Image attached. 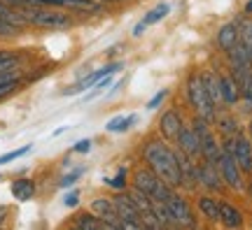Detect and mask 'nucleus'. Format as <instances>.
Masks as SVG:
<instances>
[{"label": "nucleus", "mask_w": 252, "mask_h": 230, "mask_svg": "<svg viewBox=\"0 0 252 230\" xmlns=\"http://www.w3.org/2000/svg\"><path fill=\"white\" fill-rule=\"evenodd\" d=\"M143 156L147 165L157 177L166 181L168 186H180V165H178V153L161 140H152L145 144Z\"/></svg>", "instance_id": "nucleus-1"}, {"label": "nucleus", "mask_w": 252, "mask_h": 230, "mask_svg": "<svg viewBox=\"0 0 252 230\" xmlns=\"http://www.w3.org/2000/svg\"><path fill=\"white\" fill-rule=\"evenodd\" d=\"M187 98H189V105L196 109V114L201 119H206L208 124H213L217 119L215 114V102H213V98L208 96L206 91V84L201 79V75H191L187 81Z\"/></svg>", "instance_id": "nucleus-2"}, {"label": "nucleus", "mask_w": 252, "mask_h": 230, "mask_svg": "<svg viewBox=\"0 0 252 230\" xmlns=\"http://www.w3.org/2000/svg\"><path fill=\"white\" fill-rule=\"evenodd\" d=\"M19 12L26 17L28 24L40 28H49V30H61V28H70L72 19L63 12H52V9H40V7H19Z\"/></svg>", "instance_id": "nucleus-3"}, {"label": "nucleus", "mask_w": 252, "mask_h": 230, "mask_svg": "<svg viewBox=\"0 0 252 230\" xmlns=\"http://www.w3.org/2000/svg\"><path fill=\"white\" fill-rule=\"evenodd\" d=\"M191 130H194V133H196V137H198L201 158L208 160V163H213V165H217L220 153H222V147H220V144H217V140L213 137L210 128H208V121H206V119H201V116H196V119H194V124H191Z\"/></svg>", "instance_id": "nucleus-4"}, {"label": "nucleus", "mask_w": 252, "mask_h": 230, "mask_svg": "<svg viewBox=\"0 0 252 230\" xmlns=\"http://www.w3.org/2000/svg\"><path fill=\"white\" fill-rule=\"evenodd\" d=\"M163 204H166V209H168V216H171L173 226H185V228H194V226H196V216L191 212L189 203L185 198H180L175 191L168 193V198H166Z\"/></svg>", "instance_id": "nucleus-5"}, {"label": "nucleus", "mask_w": 252, "mask_h": 230, "mask_svg": "<svg viewBox=\"0 0 252 230\" xmlns=\"http://www.w3.org/2000/svg\"><path fill=\"white\" fill-rule=\"evenodd\" d=\"M217 168H220V175L224 179V184L229 188H234V191H243L245 184H243V172L238 168V163H236L234 153L222 147V153H220V160H217Z\"/></svg>", "instance_id": "nucleus-6"}, {"label": "nucleus", "mask_w": 252, "mask_h": 230, "mask_svg": "<svg viewBox=\"0 0 252 230\" xmlns=\"http://www.w3.org/2000/svg\"><path fill=\"white\" fill-rule=\"evenodd\" d=\"M115 203V209L119 214V221H122V230H138V228H145L143 219H140V212L138 207L131 203V198L124 193H119L112 198Z\"/></svg>", "instance_id": "nucleus-7"}, {"label": "nucleus", "mask_w": 252, "mask_h": 230, "mask_svg": "<svg viewBox=\"0 0 252 230\" xmlns=\"http://www.w3.org/2000/svg\"><path fill=\"white\" fill-rule=\"evenodd\" d=\"M224 147L234 153V158H236V163H238L241 172L252 175V142L238 133V135H234V137H229V140L224 142Z\"/></svg>", "instance_id": "nucleus-8"}, {"label": "nucleus", "mask_w": 252, "mask_h": 230, "mask_svg": "<svg viewBox=\"0 0 252 230\" xmlns=\"http://www.w3.org/2000/svg\"><path fill=\"white\" fill-rule=\"evenodd\" d=\"M196 179L201 186H206L208 191H222L224 188V179L220 175V168L203 160L201 165H196Z\"/></svg>", "instance_id": "nucleus-9"}, {"label": "nucleus", "mask_w": 252, "mask_h": 230, "mask_svg": "<svg viewBox=\"0 0 252 230\" xmlns=\"http://www.w3.org/2000/svg\"><path fill=\"white\" fill-rule=\"evenodd\" d=\"M91 212L96 214V216H100L110 228L122 230V221H119V214H117V209H115V203H112V200H108V198H96V200L91 203Z\"/></svg>", "instance_id": "nucleus-10"}, {"label": "nucleus", "mask_w": 252, "mask_h": 230, "mask_svg": "<svg viewBox=\"0 0 252 230\" xmlns=\"http://www.w3.org/2000/svg\"><path fill=\"white\" fill-rule=\"evenodd\" d=\"M185 128L182 126V116L175 112V109H168V112H163L161 119H159V130L161 135L166 137L168 142H178L180 137V130Z\"/></svg>", "instance_id": "nucleus-11"}, {"label": "nucleus", "mask_w": 252, "mask_h": 230, "mask_svg": "<svg viewBox=\"0 0 252 230\" xmlns=\"http://www.w3.org/2000/svg\"><path fill=\"white\" fill-rule=\"evenodd\" d=\"M119 68H122V63H110V65H105V68H100V70L91 72V75H87L84 79L77 84V86H72V89L65 91V96H75V93H80V91H87L89 86H94L98 79H103L105 75H112V72H117Z\"/></svg>", "instance_id": "nucleus-12"}, {"label": "nucleus", "mask_w": 252, "mask_h": 230, "mask_svg": "<svg viewBox=\"0 0 252 230\" xmlns=\"http://www.w3.org/2000/svg\"><path fill=\"white\" fill-rule=\"evenodd\" d=\"M178 147L185 156H189L191 160H198L201 156V147H198V137L191 128H182L180 130V137H178Z\"/></svg>", "instance_id": "nucleus-13"}, {"label": "nucleus", "mask_w": 252, "mask_h": 230, "mask_svg": "<svg viewBox=\"0 0 252 230\" xmlns=\"http://www.w3.org/2000/svg\"><path fill=\"white\" fill-rule=\"evenodd\" d=\"M159 184H161V179L154 175L150 168H140L138 172H135V179H133V186L138 188V191H143V193H147L150 198L154 195V191L159 188Z\"/></svg>", "instance_id": "nucleus-14"}, {"label": "nucleus", "mask_w": 252, "mask_h": 230, "mask_svg": "<svg viewBox=\"0 0 252 230\" xmlns=\"http://www.w3.org/2000/svg\"><path fill=\"white\" fill-rule=\"evenodd\" d=\"M236 45H238V24L231 21V24H224L217 30V47L222 51H231Z\"/></svg>", "instance_id": "nucleus-15"}, {"label": "nucleus", "mask_w": 252, "mask_h": 230, "mask_svg": "<svg viewBox=\"0 0 252 230\" xmlns=\"http://www.w3.org/2000/svg\"><path fill=\"white\" fill-rule=\"evenodd\" d=\"M220 91H222V102L224 105H236L241 98V89L231 75H220Z\"/></svg>", "instance_id": "nucleus-16"}, {"label": "nucleus", "mask_w": 252, "mask_h": 230, "mask_svg": "<svg viewBox=\"0 0 252 230\" xmlns=\"http://www.w3.org/2000/svg\"><path fill=\"white\" fill-rule=\"evenodd\" d=\"M220 221L224 223L226 228H238V226H243V214L238 212L234 204L220 203Z\"/></svg>", "instance_id": "nucleus-17"}, {"label": "nucleus", "mask_w": 252, "mask_h": 230, "mask_svg": "<svg viewBox=\"0 0 252 230\" xmlns=\"http://www.w3.org/2000/svg\"><path fill=\"white\" fill-rule=\"evenodd\" d=\"M201 79H203V84H206V91H208V96L213 98V102L217 105H224L222 102V91H220V75H215V72H201Z\"/></svg>", "instance_id": "nucleus-18"}, {"label": "nucleus", "mask_w": 252, "mask_h": 230, "mask_svg": "<svg viewBox=\"0 0 252 230\" xmlns=\"http://www.w3.org/2000/svg\"><path fill=\"white\" fill-rule=\"evenodd\" d=\"M12 195L17 198L19 203H26V200H31L35 195V184L31 179H17L12 184Z\"/></svg>", "instance_id": "nucleus-19"}, {"label": "nucleus", "mask_w": 252, "mask_h": 230, "mask_svg": "<svg viewBox=\"0 0 252 230\" xmlns=\"http://www.w3.org/2000/svg\"><path fill=\"white\" fill-rule=\"evenodd\" d=\"M198 212L203 214L208 221H220V203H217L215 198L201 195L198 198Z\"/></svg>", "instance_id": "nucleus-20"}, {"label": "nucleus", "mask_w": 252, "mask_h": 230, "mask_svg": "<svg viewBox=\"0 0 252 230\" xmlns=\"http://www.w3.org/2000/svg\"><path fill=\"white\" fill-rule=\"evenodd\" d=\"M75 226L80 230H105V228H110L108 223L103 221L100 216H96V214H80L77 221H75Z\"/></svg>", "instance_id": "nucleus-21"}, {"label": "nucleus", "mask_w": 252, "mask_h": 230, "mask_svg": "<svg viewBox=\"0 0 252 230\" xmlns=\"http://www.w3.org/2000/svg\"><path fill=\"white\" fill-rule=\"evenodd\" d=\"M238 45L245 49V53L252 58V21L245 19L238 24Z\"/></svg>", "instance_id": "nucleus-22"}, {"label": "nucleus", "mask_w": 252, "mask_h": 230, "mask_svg": "<svg viewBox=\"0 0 252 230\" xmlns=\"http://www.w3.org/2000/svg\"><path fill=\"white\" fill-rule=\"evenodd\" d=\"M168 12H171V5L168 2H161V5H157V7L152 9V12H147L143 19V24L145 26H152V24H159L161 19L168 17Z\"/></svg>", "instance_id": "nucleus-23"}, {"label": "nucleus", "mask_w": 252, "mask_h": 230, "mask_svg": "<svg viewBox=\"0 0 252 230\" xmlns=\"http://www.w3.org/2000/svg\"><path fill=\"white\" fill-rule=\"evenodd\" d=\"M135 124V114H128V116H115L112 121H110L105 128H108L110 133H124V130H128L131 126Z\"/></svg>", "instance_id": "nucleus-24"}, {"label": "nucleus", "mask_w": 252, "mask_h": 230, "mask_svg": "<svg viewBox=\"0 0 252 230\" xmlns=\"http://www.w3.org/2000/svg\"><path fill=\"white\" fill-rule=\"evenodd\" d=\"M31 149H33V147H31V144H26V147H19V149L9 151V153H2V156H0V165H5V163H12L14 158H21V156H26Z\"/></svg>", "instance_id": "nucleus-25"}, {"label": "nucleus", "mask_w": 252, "mask_h": 230, "mask_svg": "<svg viewBox=\"0 0 252 230\" xmlns=\"http://www.w3.org/2000/svg\"><path fill=\"white\" fill-rule=\"evenodd\" d=\"M241 96H243V100H245V107L252 109V72L243 79V84H241Z\"/></svg>", "instance_id": "nucleus-26"}, {"label": "nucleus", "mask_w": 252, "mask_h": 230, "mask_svg": "<svg viewBox=\"0 0 252 230\" xmlns=\"http://www.w3.org/2000/svg\"><path fill=\"white\" fill-rule=\"evenodd\" d=\"M21 33V28L14 26V24H9L5 19H0V37H17Z\"/></svg>", "instance_id": "nucleus-27"}, {"label": "nucleus", "mask_w": 252, "mask_h": 230, "mask_svg": "<svg viewBox=\"0 0 252 230\" xmlns=\"http://www.w3.org/2000/svg\"><path fill=\"white\" fill-rule=\"evenodd\" d=\"M105 184L112 186V188H124V186H126V168H119L117 170V177H115V179H105Z\"/></svg>", "instance_id": "nucleus-28"}, {"label": "nucleus", "mask_w": 252, "mask_h": 230, "mask_svg": "<svg viewBox=\"0 0 252 230\" xmlns=\"http://www.w3.org/2000/svg\"><path fill=\"white\" fill-rule=\"evenodd\" d=\"M82 175H84V168L72 170L70 175H65V177L61 179V188H68V186H72V184H75V181H77V179L82 177Z\"/></svg>", "instance_id": "nucleus-29"}, {"label": "nucleus", "mask_w": 252, "mask_h": 230, "mask_svg": "<svg viewBox=\"0 0 252 230\" xmlns=\"http://www.w3.org/2000/svg\"><path fill=\"white\" fill-rule=\"evenodd\" d=\"M220 128L224 130L226 137H234V135H238V126H236L234 119H222V124H220Z\"/></svg>", "instance_id": "nucleus-30"}, {"label": "nucleus", "mask_w": 252, "mask_h": 230, "mask_svg": "<svg viewBox=\"0 0 252 230\" xmlns=\"http://www.w3.org/2000/svg\"><path fill=\"white\" fill-rule=\"evenodd\" d=\"M65 207H77L80 204V191H70V193L65 195Z\"/></svg>", "instance_id": "nucleus-31"}, {"label": "nucleus", "mask_w": 252, "mask_h": 230, "mask_svg": "<svg viewBox=\"0 0 252 230\" xmlns=\"http://www.w3.org/2000/svg\"><path fill=\"white\" fill-rule=\"evenodd\" d=\"M166 93H168V91H166V89H163V91H159V93H157V96H154L152 100L147 102V109H157V107H159V102H161L163 98H166Z\"/></svg>", "instance_id": "nucleus-32"}, {"label": "nucleus", "mask_w": 252, "mask_h": 230, "mask_svg": "<svg viewBox=\"0 0 252 230\" xmlns=\"http://www.w3.org/2000/svg\"><path fill=\"white\" fill-rule=\"evenodd\" d=\"M89 149H91V140H80L75 144V151H77V153H87Z\"/></svg>", "instance_id": "nucleus-33"}, {"label": "nucleus", "mask_w": 252, "mask_h": 230, "mask_svg": "<svg viewBox=\"0 0 252 230\" xmlns=\"http://www.w3.org/2000/svg\"><path fill=\"white\" fill-rule=\"evenodd\" d=\"M145 28H147V26H145L143 21H140V24H135V28H133V37H140V35H143Z\"/></svg>", "instance_id": "nucleus-34"}, {"label": "nucleus", "mask_w": 252, "mask_h": 230, "mask_svg": "<svg viewBox=\"0 0 252 230\" xmlns=\"http://www.w3.org/2000/svg\"><path fill=\"white\" fill-rule=\"evenodd\" d=\"M5 216H7V207L0 204V226H2V221H5Z\"/></svg>", "instance_id": "nucleus-35"}, {"label": "nucleus", "mask_w": 252, "mask_h": 230, "mask_svg": "<svg viewBox=\"0 0 252 230\" xmlns=\"http://www.w3.org/2000/svg\"><path fill=\"white\" fill-rule=\"evenodd\" d=\"M14 53H9V51H0V63H5L7 58H12Z\"/></svg>", "instance_id": "nucleus-36"}, {"label": "nucleus", "mask_w": 252, "mask_h": 230, "mask_svg": "<svg viewBox=\"0 0 252 230\" xmlns=\"http://www.w3.org/2000/svg\"><path fill=\"white\" fill-rule=\"evenodd\" d=\"M245 14H252V0H248V5H245Z\"/></svg>", "instance_id": "nucleus-37"}, {"label": "nucleus", "mask_w": 252, "mask_h": 230, "mask_svg": "<svg viewBox=\"0 0 252 230\" xmlns=\"http://www.w3.org/2000/svg\"><path fill=\"white\" fill-rule=\"evenodd\" d=\"M98 2H122V0H98Z\"/></svg>", "instance_id": "nucleus-38"}, {"label": "nucleus", "mask_w": 252, "mask_h": 230, "mask_svg": "<svg viewBox=\"0 0 252 230\" xmlns=\"http://www.w3.org/2000/svg\"><path fill=\"white\" fill-rule=\"evenodd\" d=\"M248 130H250V142H252V121H250V126H248Z\"/></svg>", "instance_id": "nucleus-39"}]
</instances>
